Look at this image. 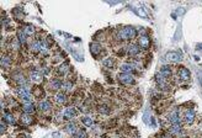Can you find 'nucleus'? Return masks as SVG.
Instances as JSON below:
<instances>
[{"instance_id": "obj_31", "label": "nucleus", "mask_w": 202, "mask_h": 138, "mask_svg": "<svg viewBox=\"0 0 202 138\" xmlns=\"http://www.w3.org/2000/svg\"><path fill=\"white\" fill-rule=\"evenodd\" d=\"M67 72H68V64H65V63H64V64H62L58 68V73L62 74V75H63V74H65Z\"/></svg>"}, {"instance_id": "obj_7", "label": "nucleus", "mask_w": 202, "mask_h": 138, "mask_svg": "<svg viewBox=\"0 0 202 138\" xmlns=\"http://www.w3.org/2000/svg\"><path fill=\"white\" fill-rule=\"evenodd\" d=\"M169 121L171 122V125L180 123V117H179V110L171 111L170 115H169Z\"/></svg>"}, {"instance_id": "obj_4", "label": "nucleus", "mask_w": 202, "mask_h": 138, "mask_svg": "<svg viewBox=\"0 0 202 138\" xmlns=\"http://www.w3.org/2000/svg\"><path fill=\"white\" fill-rule=\"evenodd\" d=\"M118 80L121 81L122 84H133V77L131 75V74H127V73H121V74H118Z\"/></svg>"}, {"instance_id": "obj_8", "label": "nucleus", "mask_w": 202, "mask_h": 138, "mask_svg": "<svg viewBox=\"0 0 202 138\" xmlns=\"http://www.w3.org/2000/svg\"><path fill=\"white\" fill-rule=\"evenodd\" d=\"M30 77H31V79L35 81V83H40L41 80H42V73L38 72V70H36V69H33L31 74H30Z\"/></svg>"}, {"instance_id": "obj_18", "label": "nucleus", "mask_w": 202, "mask_h": 138, "mask_svg": "<svg viewBox=\"0 0 202 138\" xmlns=\"http://www.w3.org/2000/svg\"><path fill=\"white\" fill-rule=\"evenodd\" d=\"M21 122H22L24 125H31L32 122H33V118L30 116L28 114H24V115L21 116Z\"/></svg>"}, {"instance_id": "obj_10", "label": "nucleus", "mask_w": 202, "mask_h": 138, "mask_svg": "<svg viewBox=\"0 0 202 138\" xmlns=\"http://www.w3.org/2000/svg\"><path fill=\"white\" fill-rule=\"evenodd\" d=\"M143 121H144L147 125H149V126H154V127H155V120H154V118H153V117L151 116V114H149L148 111L144 114V116H143Z\"/></svg>"}, {"instance_id": "obj_12", "label": "nucleus", "mask_w": 202, "mask_h": 138, "mask_svg": "<svg viewBox=\"0 0 202 138\" xmlns=\"http://www.w3.org/2000/svg\"><path fill=\"white\" fill-rule=\"evenodd\" d=\"M160 74H162V75L164 77V78H168V77H170L171 75V68L169 65H164V67H162V68H160V72H159Z\"/></svg>"}, {"instance_id": "obj_13", "label": "nucleus", "mask_w": 202, "mask_h": 138, "mask_svg": "<svg viewBox=\"0 0 202 138\" xmlns=\"http://www.w3.org/2000/svg\"><path fill=\"white\" fill-rule=\"evenodd\" d=\"M38 109L41 111H48L51 109V102L48 100H42L40 104H38Z\"/></svg>"}, {"instance_id": "obj_1", "label": "nucleus", "mask_w": 202, "mask_h": 138, "mask_svg": "<svg viewBox=\"0 0 202 138\" xmlns=\"http://www.w3.org/2000/svg\"><path fill=\"white\" fill-rule=\"evenodd\" d=\"M136 35H137V31L132 26H126V27H123L122 30L118 31L119 40H132L136 37Z\"/></svg>"}, {"instance_id": "obj_14", "label": "nucleus", "mask_w": 202, "mask_h": 138, "mask_svg": "<svg viewBox=\"0 0 202 138\" xmlns=\"http://www.w3.org/2000/svg\"><path fill=\"white\" fill-rule=\"evenodd\" d=\"M90 51H91V53H92V55H98L100 52H101V46L99 43H94L92 42L91 44H90Z\"/></svg>"}, {"instance_id": "obj_2", "label": "nucleus", "mask_w": 202, "mask_h": 138, "mask_svg": "<svg viewBox=\"0 0 202 138\" xmlns=\"http://www.w3.org/2000/svg\"><path fill=\"white\" fill-rule=\"evenodd\" d=\"M16 94L22 99V101H24L25 104L32 101L31 92H30V89H28L27 86H18V88L16 89Z\"/></svg>"}, {"instance_id": "obj_35", "label": "nucleus", "mask_w": 202, "mask_h": 138, "mask_svg": "<svg viewBox=\"0 0 202 138\" xmlns=\"http://www.w3.org/2000/svg\"><path fill=\"white\" fill-rule=\"evenodd\" d=\"M5 132V122H4V120H1V135Z\"/></svg>"}, {"instance_id": "obj_16", "label": "nucleus", "mask_w": 202, "mask_h": 138, "mask_svg": "<svg viewBox=\"0 0 202 138\" xmlns=\"http://www.w3.org/2000/svg\"><path fill=\"white\" fill-rule=\"evenodd\" d=\"M22 110H24L25 114H32L35 107H33L32 102H26V104H24V106H22Z\"/></svg>"}, {"instance_id": "obj_36", "label": "nucleus", "mask_w": 202, "mask_h": 138, "mask_svg": "<svg viewBox=\"0 0 202 138\" xmlns=\"http://www.w3.org/2000/svg\"><path fill=\"white\" fill-rule=\"evenodd\" d=\"M48 73H50V70H48V68H46V69L43 70V74H48Z\"/></svg>"}, {"instance_id": "obj_23", "label": "nucleus", "mask_w": 202, "mask_h": 138, "mask_svg": "<svg viewBox=\"0 0 202 138\" xmlns=\"http://www.w3.org/2000/svg\"><path fill=\"white\" fill-rule=\"evenodd\" d=\"M26 33L24 32V30H20V31L17 32V38H18V41H20V43L21 44H25L26 43Z\"/></svg>"}, {"instance_id": "obj_22", "label": "nucleus", "mask_w": 202, "mask_h": 138, "mask_svg": "<svg viewBox=\"0 0 202 138\" xmlns=\"http://www.w3.org/2000/svg\"><path fill=\"white\" fill-rule=\"evenodd\" d=\"M62 81L59 80V79H52L51 80V86L52 89H54V90H58V89H61L62 88Z\"/></svg>"}, {"instance_id": "obj_33", "label": "nucleus", "mask_w": 202, "mask_h": 138, "mask_svg": "<svg viewBox=\"0 0 202 138\" xmlns=\"http://www.w3.org/2000/svg\"><path fill=\"white\" fill-rule=\"evenodd\" d=\"M104 65H105V67H108V68H111V67H114V61H112L111 58L105 59V61H104Z\"/></svg>"}, {"instance_id": "obj_9", "label": "nucleus", "mask_w": 202, "mask_h": 138, "mask_svg": "<svg viewBox=\"0 0 202 138\" xmlns=\"http://www.w3.org/2000/svg\"><path fill=\"white\" fill-rule=\"evenodd\" d=\"M179 77H180V79L182 80H189L190 79V72H189V69H186V68H180L179 69Z\"/></svg>"}, {"instance_id": "obj_3", "label": "nucleus", "mask_w": 202, "mask_h": 138, "mask_svg": "<svg viewBox=\"0 0 202 138\" xmlns=\"http://www.w3.org/2000/svg\"><path fill=\"white\" fill-rule=\"evenodd\" d=\"M182 58V55L179 53V52H168L165 54L164 59L168 62H173V63H176V62H180Z\"/></svg>"}, {"instance_id": "obj_6", "label": "nucleus", "mask_w": 202, "mask_h": 138, "mask_svg": "<svg viewBox=\"0 0 202 138\" xmlns=\"http://www.w3.org/2000/svg\"><path fill=\"white\" fill-rule=\"evenodd\" d=\"M75 115H77V110L74 107H68V109H65L64 114H63V117L65 120H72V118L75 117Z\"/></svg>"}, {"instance_id": "obj_25", "label": "nucleus", "mask_w": 202, "mask_h": 138, "mask_svg": "<svg viewBox=\"0 0 202 138\" xmlns=\"http://www.w3.org/2000/svg\"><path fill=\"white\" fill-rule=\"evenodd\" d=\"M11 64V61H10V58L9 57H5V55H3L1 57V67L4 69L5 68H9Z\"/></svg>"}, {"instance_id": "obj_28", "label": "nucleus", "mask_w": 202, "mask_h": 138, "mask_svg": "<svg viewBox=\"0 0 202 138\" xmlns=\"http://www.w3.org/2000/svg\"><path fill=\"white\" fill-rule=\"evenodd\" d=\"M24 32L26 33V36H31L35 33V30H33V27L31 25H28V26H26V27L24 28Z\"/></svg>"}, {"instance_id": "obj_17", "label": "nucleus", "mask_w": 202, "mask_h": 138, "mask_svg": "<svg viewBox=\"0 0 202 138\" xmlns=\"http://www.w3.org/2000/svg\"><path fill=\"white\" fill-rule=\"evenodd\" d=\"M55 101H57V104H59V105L65 104V101H67L65 94H63V92H58V94L55 95Z\"/></svg>"}, {"instance_id": "obj_34", "label": "nucleus", "mask_w": 202, "mask_h": 138, "mask_svg": "<svg viewBox=\"0 0 202 138\" xmlns=\"http://www.w3.org/2000/svg\"><path fill=\"white\" fill-rule=\"evenodd\" d=\"M74 138H85V131H78L74 135Z\"/></svg>"}, {"instance_id": "obj_37", "label": "nucleus", "mask_w": 202, "mask_h": 138, "mask_svg": "<svg viewBox=\"0 0 202 138\" xmlns=\"http://www.w3.org/2000/svg\"><path fill=\"white\" fill-rule=\"evenodd\" d=\"M199 47H201V48H202V44H199Z\"/></svg>"}, {"instance_id": "obj_38", "label": "nucleus", "mask_w": 202, "mask_h": 138, "mask_svg": "<svg viewBox=\"0 0 202 138\" xmlns=\"http://www.w3.org/2000/svg\"><path fill=\"white\" fill-rule=\"evenodd\" d=\"M200 80H201V84H202V78H200Z\"/></svg>"}, {"instance_id": "obj_30", "label": "nucleus", "mask_w": 202, "mask_h": 138, "mask_svg": "<svg viewBox=\"0 0 202 138\" xmlns=\"http://www.w3.org/2000/svg\"><path fill=\"white\" fill-rule=\"evenodd\" d=\"M62 86L65 89V90H68V91H70V90H73V84L70 83V81H68V80H65V81H63V84H62Z\"/></svg>"}, {"instance_id": "obj_21", "label": "nucleus", "mask_w": 202, "mask_h": 138, "mask_svg": "<svg viewBox=\"0 0 202 138\" xmlns=\"http://www.w3.org/2000/svg\"><path fill=\"white\" fill-rule=\"evenodd\" d=\"M138 53H139V47L137 46V44H132L129 48H128V54L129 55H137Z\"/></svg>"}, {"instance_id": "obj_20", "label": "nucleus", "mask_w": 202, "mask_h": 138, "mask_svg": "<svg viewBox=\"0 0 202 138\" xmlns=\"http://www.w3.org/2000/svg\"><path fill=\"white\" fill-rule=\"evenodd\" d=\"M139 46L142 48H148L149 47V38L147 36H142L139 38Z\"/></svg>"}, {"instance_id": "obj_5", "label": "nucleus", "mask_w": 202, "mask_h": 138, "mask_svg": "<svg viewBox=\"0 0 202 138\" xmlns=\"http://www.w3.org/2000/svg\"><path fill=\"white\" fill-rule=\"evenodd\" d=\"M185 122L187 125H192L193 121H195V111H193V109H187L185 112Z\"/></svg>"}, {"instance_id": "obj_26", "label": "nucleus", "mask_w": 202, "mask_h": 138, "mask_svg": "<svg viewBox=\"0 0 202 138\" xmlns=\"http://www.w3.org/2000/svg\"><path fill=\"white\" fill-rule=\"evenodd\" d=\"M32 51L36 52V53H38V52H41V41H33L32 43Z\"/></svg>"}, {"instance_id": "obj_29", "label": "nucleus", "mask_w": 202, "mask_h": 138, "mask_svg": "<svg viewBox=\"0 0 202 138\" xmlns=\"http://www.w3.org/2000/svg\"><path fill=\"white\" fill-rule=\"evenodd\" d=\"M4 120H6L7 123H10V125H14L15 123V118L13 115H10V114H6L5 116H4Z\"/></svg>"}, {"instance_id": "obj_11", "label": "nucleus", "mask_w": 202, "mask_h": 138, "mask_svg": "<svg viewBox=\"0 0 202 138\" xmlns=\"http://www.w3.org/2000/svg\"><path fill=\"white\" fill-rule=\"evenodd\" d=\"M65 129L68 133H70V135H75V133L78 132V127L74 122H69V123L65 126Z\"/></svg>"}, {"instance_id": "obj_32", "label": "nucleus", "mask_w": 202, "mask_h": 138, "mask_svg": "<svg viewBox=\"0 0 202 138\" xmlns=\"http://www.w3.org/2000/svg\"><path fill=\"white\" fill-rule=\"evenodd\" d=\"M99 111L101 114H105V115H108L110 114V110H108V107L106 105H102V106H100L99 107Z\"/></svg>"}, {"instance_id": "obj_27", "label": "nucleus", "mask_w": 202, "mask_h": 138, "mask_svg": "<svg viewBox=\"0 0 202 138\" xmlns=\"http://www.w3.org/2000/svg\"><path fill=\"white\" fill-rule=\"evenodd\" d=\"M81 122H83L84 126H86V127H90V126L92 125V118L89 117V116H84L83 118H81Z\"/></svg>"}, {"instance_id": "obj_24", "label": "nucleus", "mask_w": 202, "mask_h": 138, "mask_svg": "<svg viewBox=\"0 0 202 138\" xmlns=\"http://www.w3.org/2000/svg\"><path fill=\"white\" fill-rule=\"evenodd\" d=\"M15 81L20 85V86H26V79H25V77L24 75H16L15 77Z\"/></svg>"}, {"instance_id": "obj_15", "label": "nucleus", "mask_w": 202, "mask_h": 138, "mask_svg": "<svg viewBox=\"0 0 202 138\" xmlns=\"http://www.w3.org/2000/svg\"><path fill=\"white\" fill-rule=\"evenodd\" d=\"M181 131H182V128H181L180 123L171 125V127H170V133H171V135H180Z\"/></svg>"}, {"instance_id": "obj_19", "label": "nucleus", "mask_w": 202, "mask_h": 138, "mask_svg": "<svg viewBox=\"0 0 202 138\" xmlns=\"http://www.w3.org/2000/svg\"><path fill=\"white\" fill-rule=\"evenodd\" d=\"M121 70H122V73H127V74H129L132 70H134V68L132 67V64L131 63H126V64H122L121 65Z\"/></svg>"}]
</instances>
